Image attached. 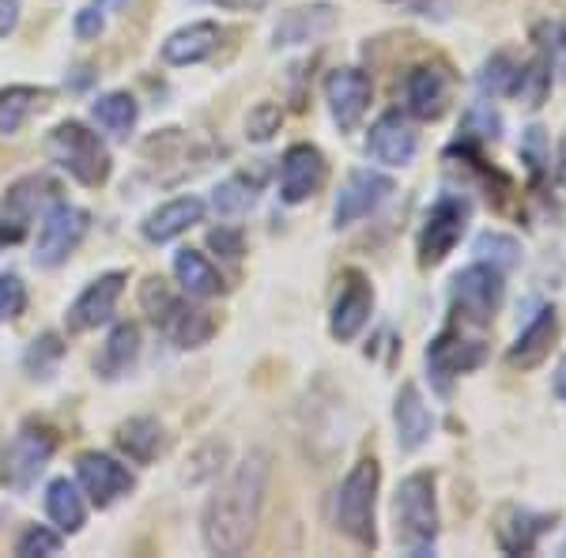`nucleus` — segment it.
<instances>
[{"label":"nucleus","mask_w":566,"mask_h":558,"mask_svg":"<svg viewBox=\"0 0 566 558\" xmlns=\"http://www.w3.org/2000/svg\"><path fill=\"white\" fill-rule=\"evenodd\" d=\"M53 445L57 442H53L50 430L23 427L20 434L4 445V453H0V480L15 491H27L34 480H39V472L45 468V464H50Z\"/></svg>","instance_id":"1a4fd4ad"},{"label":"nucleus","mask_w":566,"mask_h":558,"mask_svg":"<svg viewBox=\"0 0 566 558\" xmlns=\"http://www.w3.org/2000/svg\"><path fill=\"white\" fill-rule=\"evenodd\" d=\"M547 91H552V61L547 57H536L528 61L525 69L514 72V80H510V91L506 95L522 98L528 109H536L547 98Z\"/></svg>","instance_id":"7c9ffc66"},{"label":"nucleus","mask_w":566,"mask_h":558,"mask_svg":"<svg viewBox=\"0 0 566 558\" xmlns=\"http://www.w3.org/2000/svg\"><path fill=\"white\" fill-rule=\"evenodd\" d=\"M117 445H122L136 464H151L163 450V430L148 415L129 419V423L117 427Z\"/></svg>","instance_id":"c85d7f7f"},{"label":"nucleus","mask_w":566,"mask_h":558,"mask_svg":"<svg viewBox=\"0 0 566 558\" xmlns=\"http://www.w3.org/2000/svg\"><path fill=\"white\" fill-rule=\"evenodd\" d=\"M87 234V212L72 204H53L50 215L42 219L39 245H34V261L42 269H57L61 261H69L76 253V245Z\"/></svg>","instance_id":"9d476101"},{"label":"nucleus","mask_w":566,"mask_h":558,"mask_svg":"<svg viewBox=\"0 0 566 558\" xmlns=\"http://www.w3.org/2000/svg\"><path fill=\"white\" fill-rule=\"evenodd\" d=\"M392 517H397V539L416 558L434 555L438 539V498H434V472H412L400 480L397 498H392Z\"/></svg>","instance_id":"f03ea898"},{"label":"nucleus","mask_w":566,"mask_h":558,"mask_svg":"<svg viewBox=\"0 0 566 558\" xmlns=\"http://www.w3.org/2000/svg\"><path fill=\"white\" fill-rule=\"evenodd\" d=\"M20 238H23V227L0 223V245H12V242H20Z\"/></svg>","instance_id":"a18cd8bd"},{"label":"nucleus","mask_w":566,"mask_h":558,"mask_svg":"<svg viewBox=\"0 0 566 558\" xmlns=\"http://www.w3.org/2000/svg\"><path fill=\"white\" fill-rule=\"evenodd\" d=\"M280 106H272V103H261V106H253L250 109V117H245V136L250 140H258V144H264L269 140L272 133L280 129Z\"/></svg>","instance_id":"4c0bfd02"},{"label":"nucleus","mask_w":566,"mask_h":558,"mask_svg":"<svg viewBox=\"0 0 566 558\" xmlns=\"http://www.w3.org/2000/svg\"><path fill=\"white\" fill-rule=\"evenodd\" d=\"M45 155L57 162L61 170H69L80 186H103L109 178V151L106 144L98 140L95 133L84 129L80 122H65L57 125L50 136H45Z\"/></svg>","instance_id":"39448f33"},{"label":"nucleus","mask_w":566,"mask_h":558,"mask_svg":"<svg viewBox=\"0 0 566 558\" xmlns=\"http://www.w3.org/2000/svg\"><path fill=\"white\" fill-rule=\"evenodd\" d=\"M453 314L461 317L464 325H491L499 302H502V272L495 264L480 261L472 269H464L458 280H453Z\"/></svg>","instance_id":"0eeeda50"},{"label":"nucleus","mask_w":566,"mask_h":558,"mask_svg":"<svg viewBox=\"0 0 566 558\" xmlns=\"http://www.w3.org/2000/svg\"><path fill=\"white\" fill-rule=\"evenodd\" d=\"M392 423H397V445L405 453H416L427 445V438H431V430H434V415H431V408L423 404L416 386H400L397 404H392Z\"/></svg>","instance_id":"aec40b11"},{"label":"nucleus","mask_w":566,"mask_h":558,"mask_svg":"<svg viewBox=\"0 0 566 558\" xmlns=\"http://www.w3.org/2000/svg\"><path fill=\"white\" fill-rule=\"evenodd\" d=\"M514 72H517V65L514 61L506 57V53H495V57L488 61V65L480 69V91L483 95H506L510 91V80H514Z\"/></svg>","instance_id":"c9c22d12"},{"label":"nucleus","mask_w":566,"mask_h":558,"mask_svg":"<svg viewBox=\"0 0 566 558\" xmlns=\"http://www.w3.org/2000/svg\"><path fill=\"white\" fill-rule=\"evenodd\" d=\"M378 483L381 468L374 456H363L355 468L344 475L336 491V528L355 539L359 547H378V528H374V506H378Z\"/></svg>","instance_id":"7ed1b4c3"},{"label":"nucleus","mask_w":566,"mask_h":558,"mask_svg":"<svg viewBox=\"0 0 566 558\" xmlns=\"http://www.w3.org/2000/svg\"><path fill=\"white\" fill-rule=\"evenodd\" d=\"M200 219H205V204H200L197 197H178V200H170V204L155 208V212L144 219L140 231L148 242H170V238L186 234Z\"/></svg>","instance_id":"5701e85b"},{"label":"nucleus","mask_w":566,"mask_h":558,"mask_svg":"<svg viewBox=\"0 0 566 558\" xmlns=\"http://www.w3.org/2000/svg\"><path fill=\"white\" fill-rule=\"evenodd\" d=\"M389 4H405V8H412V12H427L431 0H389Z\"/></svg>","instance_id":"de8ad7c7"},{"label":"nucleus","mask_w":566,"mask_h":558,"mask_svg":"<svg viewBox=\"0 0 566 558\" xmlns=\"http://www.w3.org/2000/svg\"><path fill=\"white\" fill-rule=\"evenodd\" d=\"M370 76L363 69H333L325 80V98L333 109V122L340 125V133L359 129V122L370 109Z\"/></svg>","instance_id":"9b49d317"},{"label":"nucleus","mask_w":566,"mask_h":558,"mask_svg":"<svg viewBox=\"0 0 566 558\" xmlns=\"http://www.w3.org/2000/svg\"><path fill=\"white\" fill-rule=\"evenodd\" d=\"M472 204L464 197H438L434 208L427 212V223L419 231V264L434 269L453 253V245L461 242L469 231Z\"/></svg>","instance_id":"423d86ee"},{"label":"nucleus","mask_w":566,"mask_h":558,"mask_svg":"<svg viewBox=\"0 0 566 558\" xmlns=\"http://www.w3.org/2000/svg\"><path fill=\"white\" fill-rule=\"evenodd\" d=\"M328 178V162L325 155L314 148V144H295L283 155V167H280V197L287 204H303L314 193H322Z\"/></svg>","instance_id":"ddd939ff"},{"label":"nucleus","mask_w":566,"mask_h":558,"mask_svg":"<svg viewBox=\"0 0 566 558\" xmlns=\"http://www.w3.org/2000/svg\"><path fill=\"white\" fill-rule=\"evenodd\" d=\"M20 23V0H0V34H12Z\"/></svg>","instance_id":"c03bdc74"},{"label":"nucleus","mask_w":566,"mask_h":558,"mask_svg":"<svg viewBox=\"0 0 566 558\" xmlns=\"http://www.w3.org/2000/svg\"><path fill=\"white\" fill-rule=\"evenodd\" d=\"M472 250H476L480 261L495 264L499 272L522 264V242H517V238H510V234H502V231H483Z\"/></svg>","instance_id":"473e14b6"},{"label":"nucleus","mask_w":566,"mask_h":558,"mask_svg":"<svg viewBox=\"0 0 566 558\" xmlns=\"http://www.w3.org/2000/svg\"><path fill=\"white\" fill-rule=\"evenodd\" d=\"M216 45H219L216 23L181 27L178 34H170V39L163 42V61H167V65H197V61L212 57Z\"/></svg>","instance_id":"b1692460"},{"label":"nucleus","mask_w":566,"mask_h":558,"mask_svg":"<svg viewBox=\"0 0 566 558\" xmlns=\"http://www.w3.org/2000/svg\"><path fill=\"white\" fill-rule=\"evenodd\" d=\"M336 27V8L333 4H306V8H291V12L280 15L276 23V45H306L325 39Z\"/></svg>","instance_id":"4be33fe9"},{"label":"nucleus","mask_w":566,"mask_h":558,"mask_svg":"<svg viewBox=\"0 0 566 558\" xmlns=\"http://www.w3.org/2000/svg\"><path fill=\"white\" fill-rule=\"evenodd\" d=\"M136 351H140V333H136V325H117L114 333L106 336L103 351H98L95 359V370L103 373V378H122L125 370L133 366Z\"/></svg>","instance_id":"393cba45"},{"label":"nucleus","mask_w":566,"mask_h":558,"mask_svg":"<svg viewBox=\"0 0 566 558\" xmlns=\"http://www.w3.org/2000/svg\"><path fill=\"white\" fill-rule=\"evenodd\" d=\"M264 487H269V456L250 453L216 487L205 506V544L216 555H242L258 533Z\"/></svg>","instance_id":"f257e3e1"},{"label":"nucleus","mask_w":566,"mask_h":558,"mask_svg":"<svg viewBox=\"0 0 566 558\" xmlns=\"http://www.w3.org/2000/svg\"><path fill=\"white\" fill-rule=\"evenodd\" d=\"M555 397L566 404V362H559V370H555Z\"/></svg>","instance_id":"49530a36"},{"label":"nucleus","mask_w":566,"mask_h":558,"mask_svg":"<svg viewBox=\"0 0 566 558\" xmlns=\"http://www.w3.org/2000/svg\"><path fill=\"white\" fill-rule=\"evenodd\" d=\"M555 340H559V314H555V306H544L541 314L522 328V336L510 344L506 359L514 370H536V366L552 355Z\"/></svg>","instance_id":"a211bd4d"},{"label":"nucleus","mask_w":566,"mask_h":558,"mask_svg":"<svg viewBox=\"0 0 566 558\" xmlns=\"http://www.w3.org/2000/svg\"><path fill=\"white\" fill-rule=\"evenodd\" d=\"M76 475H80V483H84V491L91 494V502H95L98 509L114 506L122 494L133 491V472L106 453H84L76 461Z\"/></svg>","instance_id":"2eb2a0df"},{"label":"nucleus","mask_w":566,"mask_h":558,"mask_svg":"<svg viewBox=\"0 0 566 558\" xmlns=\"http://www.w3.org/2000/svg\"><path fill=\"white\" fill-rule=\"evenodd\" d=\"M125 276L122 272H106L95 283H87V291L69 306V328L72 333H87V328H98L114 317V306L122 298Z\"/></svg>","instance_id":"dca6fc26"},{"label":"nucleus","mask_w":566,"mask_h":558,"mask_svg":"<svg viewBox=\"0 0 566 558\" xmlns=\"http://www.w3.org/2000/svg\"><path fill=\"white\" fill-rule=\"evenodd\" d=\"M61 551V536L50 533V528H27V533L15 539V555L31 558V555H57Z\"/></svg>","instance_id":"58836bf2"},{"label":"nucleus","mask_w":566,"mask_h":558,"mask_svg":"<svg viewBox=\"0 0 566 558\" xmlns=\"http://www.w3.org/2000/svg\"><path fill=\"white\" fill-rule=\"evenodd\" d=\"M140 302H144V309H148V317L155 322V328H159V333L178 347H200V344H208V336L216 333L212 317H208L205 309L189 306L186 298L170 295L163 280L144 283Z\"/></svg>","instance_id":"20e7f679"},{"label":"nucleus","mask_w":566,"mask_h":558,"mask_svg":"<svg viewBox=\"0 0 566 558\" xmlns=\"http://www.w3.org/2000/svg\"><path fill=\"white\" fill-rule=\"evenodd\" d=\"M499 133H502V122L488 103L469 109V117H464V140H499Z\"/></svg>","instance_id":"e433bc0d"},{"label":"nucleus","mask_w":566,"mask_h":558,"mask_svg":"<svg viewBox=\"0 0 566 558\" xmlns=\"http://www.w3.org/2000/svg\"><path fill=\"white\" fill-rule=\"evenodd\" d=\"M522 159L528 162V170H533L536 178H541L544 162H547V136H544L541 125H533V129L522 136Z\"/></svg>","instance_id":"a19ab883"},{"label":"nucleus","mask_w":566,"mask_h":558,"mask_svg":"<svg viewBox=\"0 0 566 558\" xmlns=\"http://www.w3.org/2000/svg\"><path fill=\"white\" fill-rule=\"evenodd\" d=\"M367 151H370V159L386 162V167H408L416 155L412 125H408L400 114H381L367 136Z\"/></svg>","instance_id":"6ab92c4d"},{"label":"nucleus","mask_w":566,"mask_h":558,"mask_svg":"<svg viewBox=\"0 0 566 558\" xmlns=\"http://www.w3.org/2000/svg\"><path fill=\"white\" fill-rule=\"evenodd\" d=\"M106 27V8L103 4H91L84 12L76 15V34L80 39H95V34H103Z\"/></svg>","instance_id":"79ce46f5"},{"label":"nucleus","mask_w":566,"mask_h":558,"mask_svg":"<svg viewBox=\"0 0 566 558\" xmlns=\"http://www.w3.org/2000/svg\"><path fill=\"white\" fill-rule=\"evenodd\" d=\"M50 91H39V87H4L0 91V133L12 136L20 133L27 122H31L34 109L45 106Z\"/></svg>","instance_id":"bb28decb"},{"label":"nucleus","mask_w":566,"mask_h":558,"mask_svg":"<svg viewBox=\"0 0 566 558\" xmlns=\"http://www.w3.org/2000/svg\"><path fill=\"white\" fill-rule=\"evenodd\" d=\"M175 276L181 283V291H186V295H193V298L219 295V287H223L219 272L205 261V253H197V250H181L178 253V257H175Z\"/></svg>","instance_id":"a878e982"},{"label":"nucleus","mask_w":566,"mask_h":558,"mask_svg":"<svg viewBox=\"0 0 566 558\" xmlns=\"http://www.w3.org/2000/svg\"><path fill=\"white\" fill-rule=\"evenodd\" d=\"M392 193V178L378 170H352L348 181L340 186V197H336L333 219L336 227H352L359 219H367L370 212H378V204Z\"/></svg>","instance_id":"4468645a"},{"label":"nucleus","mask_w":566,"mask_h":558,"mask_svg":"<svg viewBox=\"0 0 566 558\" xmlns=\"http://www.w3.org/2000/svg\"><path fill=\"white\" fill-rule=\"evenodd\" d=\"M453 72L446 65H419L408 72L405 80V106L408 114L419 117V122H438V117L450 109L453 98Z\"/></svg>","instance_id":"f8f14e48"},{"label":"nucleus","mask_w":566,"mask_h":558,"mask_svg":"<svg viewBox=\"0 0 566 558\" xmlns=\"http://www.w3.org/2000/svg\"><path fill=\"white\" fill-rule=\"evenodd\" d=\"M91 114H95V122L103 125L106 133L114 136H129V129L136 125V103L133 95H125V91H114V95H103L95 106H91Z\"/></svg>","instance_id":"2f4dec72"},{"label":"nucleus","mask_w":566,"mask_h":558,"mask_svg":"<svg viewBox=\"0 0 566 558\" xmlns=\"http://www.w3.org/2000/svg\"><path fill=\"white\" fill-rule=\"evenodd\" d=\"M370 309H374L370 283L363 280L359 272H348V276H344L340 295H336V302H333V322H328L336 340L340 344L355 340V336L363 333V325L370 322Z\"/></svg>","instance_id":"f3484780"},{"label":"nucleus","mask_w":566,"mask_h":558,"mask_svg":"<svg viewBox=\"0 0 566 558\" xmlns=\"http://www.w3.org/2000/svg\"><path fill=\"white\" fill-rule=\"evenodd\" d=\"M208 245L219 250V253H227V257H242V238L234 234V231H223V227L208 234Z\"/></svg>","instance_id":"37998d69"},{"label":"nucleus","mask_w":566,"mask_h":558,"mask_svg":"<svg viewBox=\"0 0 566 558\" xmlns=\"http://www.w3.org/2000/svg\"><path fill=\"white\" fill-rule=\"evenodd\" d=\"M488 359V344L480 336H464L458 325L446 328L442 336H434L431 347H427V370H431L434 386L442 392H450V378H461V373L476 370Z\"/></svg>","instance_id":"6e6552de"},{"label":"nucleus","mask_w":566,"mask_h":558,"mask_svg":"<svg viewBox=\"0 0 566 558\" xmlns=\"http://www.w3.org/2000/svg\"><path fill=\"white\" fill-rule=\"evenodd\" d=\"M61 355H65V344L57 340V336H39L31 347H27V359H23V366H27V373L31 378H50L53 370H57V362H61Z\"/></svg>","instance_id":"72a5a7b5"},{"label":"nucleus","mask_w":566,"mask_h":558,"mask_svg":"<svg viewBox=\"0 0 566 558\" xmlns=\"http://www.w3.org/2000/svg\"><path fill=\"white\" fill-rule=\"evenodd\" d=\"M50 200H57V181H50L45 173H34V178H23L8 189L4 208L15 215V223H23V219H31L42 204H50Z\"/></svg>","instance_id":"cd10ccee"},{"label":"nucleus","mask_w":566,"mask_h":558,"mask_svg":"<svg viewBox=\"0 0 566 558\" xmlns=\"http://www.w3.org/2000/svg\"><path fill=\"white\" fill-rule=\"evenodd\" d=\"M212 204H216V212H219V215H239V212H245V208L253 204V186H250L245 178L223 181V186L216 189Z\"/></svg>","instance_id":"f704fd0d"},{"label":"nucleus","mask_w":566,"mask_h":558,"mask_svg":"<svg viewBox=\"0 0 566 558\" xmlns=\"http://www.w3.org/2000/svg\"><path fill=\"white\" fill-rule=\"evenodd\" d=\"M27 306V291L20 276H0V322H12L20 317Z\"/></svg>","instance_id":"ea45409f"},{"label":"nucleus","mask_w":566,"mask_h":558,"mask_svg":"<svg viewBox=\"0 0 566 558\" xmlns=\"http://www.w3.org/2000/svg\"><path fill=\"white\" fill-rule=\"evenodd\" d=\"M219 4H227V8H258L261 0H219Z\"/></svg>","instance_id":"8fccbe9b"},{"label":"nucleus","mask_w":566,"mask_h":558,"mask_svg":"<svg viewBox=\"0 0 566 558\" xmlns=\"http://www.w3.org/2000/svg\"><path fill=\"white\" fill-rule=\"evenodd\" d=\"M552 525H555V517L533 514V509H522V506H510V509H502V517L495 525L499 547L506 555H533L536 544H541V536Z\"/></svg>","instance_id":"412c9836"},{"label":"nucleus","mask_w":566,"mask_h":558,"mask_svg":"<svg viewBox=\"0 0 566 558\" xmlns=\"http://www.w3.org/2000/svg\"><path fill=\"white\" fill-rule=\"evenodd\" d=\"M45 514L53 517V525L61 533H80L84 528V502H80V491L72 487L69 480H53L45 487Z\"/></svg>","instance_id":"c756f323"},{"label":"nucleus","mask_w":566,"mask_h":558,"mask_svg":"<svg viewBox=\"0 0 566 558\" xmlns=\"http://www.w3.org/2000/svg\"><path fill=\"white\" fill-rule=\"evenodd\" d=\"M559 181H563V189H566V136H563V144H559Z\"/></svg>","instance_id":"09e8293b"}]
</instances>
